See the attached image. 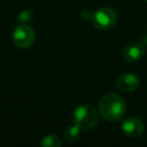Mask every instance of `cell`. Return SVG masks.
I'll return each instance as SVG.
<instances>
[{"instance_id": "cell-1", "label": "cell", "mask_w": 147, "mask_h": 147, "mask_svg": "<svg viewBox=\"0 0 147 147\" xmlns=\"http://www.w3.org/2000/svg\"><path fill=\"white\" fill-rule=\"evenodd\" d=\"M99 112L109 122L119 121L126 112V103L120 95L116 93H107L99 102Z\"/></svg>"}, {"instance_id": "cell-2", "label": "cell", "mask_w": 147, "mask_h": 147, "mask_svg": "<svg viewBox=\"0 0 147 147\" xmlns=\"http://www.w3.org/2000/svg\"><path fill=\"white\" fill-rule=\"evenodd\" d=\"M73 119L75 125H77L82 131L91 130L99 122L98 111L92 105H80L74 111Z\"/></svg>"}, {"instance_id": "cell-3", "label": "cell", "mask_w": 147, "mask_h": 147, "mask_svg": "<svg viewBox=\"0 0 147 147\" xmlns=\"http://www.w3.org/2000/svg\"><path fill=\"white\" fill-rule=\"evenodd\" d=\"M93 24L99 29H110L116 24L118 15L114 9L110 7H102L92 14L91 17Z\"/></svg>"}, {"instance_id": "cell-4", "label": "cell", "mask_w": 147, "mask_h": 147, "mask_svg": "<svg viewBox=\"0 0 147 147\" xmlns=\"http://www.w3.org/2000/svg\"><path fill=\"white\" fill-rule=\"evenodd\" d=\"M13 42L19 49H27L33 43L35 38V32L33 28L25 24L16 26L12 34Z\"/></svg>"}, {"instance_id": "cell-5", "label": "cell", "mask_w": 147, "mask_h": 147, "mask_svg": "<svg viewBox=\"0 0 147 147\" xmlns=\"http://www.w3.org/2000/svg\"><path fill=\"white\" fill-rule=\"evenodd\" d=\"M121 130L127 137L137 138L144 131V123L138 117H127L121 124Z\"/></svg>"}, {"instance_id": "cell-6", "label": "cell", "mask_w": 147, "mask_h": 147, "mask_svg": "<svg viewBox=\"0 0 147 147\" xmlns=\"http://www.w3.org/2000/svg\"><path fill=\"white\" fill-rule=\"evenodd\" d=\"M116 84L119 90L123 91V92H133L140 85V79L136 74L125 73L119 76Z\"/></svg>"}, {"instance_id": "cell-7", "label": "cell", "mask_w": 147, "mask_h": 147, "mask_svg": "<svg viewBox=\"0 0 147 147\" xmlns=\"http://www.w3.org/2000/svg\"><path fill=\"white\" fill-rule=\"evenodd\" d=\"M145 55V47L141 43H132L124 49L122 57L128 63H134L143 57Z\"/></svg>"}, {"instance_id": "cell-8", "label": "cell", "mask_w": 147, "mask_h": 147, "mask_svg": "<svg viewBox=\"0 0 147 147\" xmlns=\"http://www.w3.org/2000/svg\"><path fill=\"white\" fill-rule=\"evenodd\" d=\"M63 136H65V140L69 142H77L81 137V129L77 125L67 126L65 129Z\"/></svg>"}, {"instance_id": "cell-9", "label": "cell", "mask_w": 147, "mask_h": 147, "mask_svg": "<svg viewBox=\"0 0 147 147\" xmlns=\"http://www.w3.org/2000/svg\"><path fill=\"white\" fill-rule=\"evenodd\" d=\"M40 146L42 147H61V141L59 136L55 134H49L43 137L40 141Z\"/></svg>"}, {"instance_id": "cell-10", "label": "cell", "mask_w": 147, "mask_h": 147, "mask_svg": "<svg viewBox=\"0 0 147 147\" xmlns=\"http://www.w3.org/2000/svg\"><path fill=\"white\" fill-rule=\"evenodd\" d=\"M33 17V13L30 10L26 9V10H23L22 12L19 14L18 16V20L22 21V22H26V21L31 20V18Z\"/></svg>"}, {"instance_id": "cell-11", "label": "cell", "mask_w": 147, "mask_h": 147, "mask_svg": "<svg viewBox=\"0 0 147 147\" xmlns=\"http://www.w3.org/2000/svg\"><path fill=\"white\" fill-rule=\"evenodd\" d=\"M146 1H147V0H146Z\"/></svg>"}]
</instances>
